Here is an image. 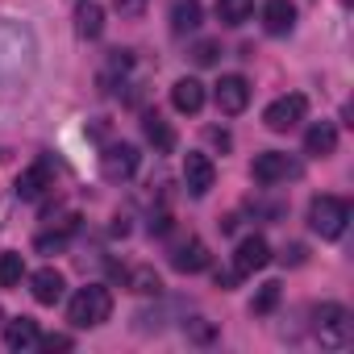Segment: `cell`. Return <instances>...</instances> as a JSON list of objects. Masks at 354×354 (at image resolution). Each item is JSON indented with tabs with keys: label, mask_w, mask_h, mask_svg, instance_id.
<instances>
[{
	"label": "cell",
	"mask_w": 354,
	"mask_h": 354,
	"mask_svg": "<svg viewBox=\"0 0 354 354\" xmlns=\"http://www.w3.org/2000/svg\"><path fill=\"white\" fill-rule=\"evenodd\" d=\"M34 55L38 50H34V38L26 26H13V21L0 26V96H13L30 80Z\"/></svg>",
	"instance_id": "cell-1"
},
{
	"label": "cell",
	"mask_w": 354,
	"mask_h": 354,
	"mask_svg": "<svg viewBox=\"0 0 354 354\" xmlns=\"http://www.w3.org/2000/svg\"><path fill=\"white\" fill-rule=\"evenodd\" d=\"M109 317H113V292H109L104 283L80 288V292L71 296V304H67V321H71L75 329H96V325H104Z\"/></svg>",
	"instance_id": "cell-2"
},
{
	"label": "cell",
	"mask_w": 354,
	"mask_h": 354,
	"mask_svg": "<svg viewBox=\"0 0 354 354\" xmlns=\"http://www.w3.org/2000/svg\"><path fill=\"white\" fill-rule=\"evenodd\" d=\"M313 337L325 346V350H346L354 342V321L342 304H321L313 313Z\"/></svg>",
	"instance_id": "cell-3"
},
{
	"label": "cell",
	"mask_w": 354,
	"mask_h": 354,
	"mask_svg": "<svg viewBox=\"0 0 354 354\" xmlns=\"http://www.w3.org/2000/svg\"><path fill=\"white\" fill-rule=\"evenodd\" d=\"M346 221H350V205H346L342 196H317V201L308 205V230L321 234L325 242L342 238V234H346Z\"/></svg>",
	"instance_id": "cell-4"
},
{
	"label": "cell",
	"mask_w": 354,
	"mask_h": 354,
	"mask_svg": "<svg viewBox=\"0 0 354 354\" xmlns=\"http://www.w3.org/2000/svg\"><path fill=\"white\" fill-rule=\"evenodd\" d=\"M250 175H254V184L263 188H275V184H288V180H300L304 175V162L283 154V150H263L254 162H250Z\"/></svg>",
	"instance_id": "cell-5"
},
{
	"label": "cell",
	"mask_w": 354,
	"mask_h": 354,
	"mask_svg": "<svg viewBox=\"0 0 354 354\" xmlns=\"http://www.w3.org/2000/svg\"><path fill=\"white\" fill-rule=\"evenodd\" d=\"M304 113H308V100H304L300 92H288V96H279V100L267 104L263 121H267L271 133H288V129H296V125L304 121Z\"/></svg>",
	"instance_id": "cell-6"
},
{
	"label": "cell",
	"mask_w": 354,
	"mask_h": 354,
	"mask_svg": "<svg viewBox=\"0 0 354 354\" xmlns=\"http://www.w3.org/2000/svg\"><path fill=\"white\" fill-rule=\"evenodd\" d=\"M138 162H142V154H138V146H129V142H113V146L100 154V171H104V180H113V184L133 180Z\"/></svg>",
	"instance_id": "cell-7"
},
{
	"label": "cell",
	"mask_w": 354,
	"mask_h": 354,
	"mask_svg": "<svg viewBox=\"0 0 354 354\" xmlns=\"http://www.w3.org/2000/svg\"><path fill=\"white\" fill-rule=\"evenodd\" d=\"M55 188V171H50V162L46 158H38L34 167H26L21 175H17V184H13V192H17V201H42L46 192Z\"/></svg>",
	"instance_id": "cell-8"
},
{
	"label": "cell",
	"mask_w": 354,
	"mask_h": 354,
	"mask_svg": "<svg viewBox=\"0 0 354 354\" xmlns=\"http://www.w3.org/2000/svg\"><path fill=\"white\" fill-rule=\"evenodd\" d=\"M184 184H188L192 196H209V192H213V184H217V167H213L209 154L192 150V154L184 158Z\"/></svg>",
	"instance_id": "cell-9"
},
{
	"label": "cell",
	"mask_w": 354,
	"mask_h": 354,
	"mask_svg": "<svg viewBox=\"0 0 354 354\" xmlns=\"http://www.w3.org/2000/svg\"><path fill=\"white\" fill-rule=\"evenodd\" d=\"M267 263H271V246H267V238L250 234V238H242V242H238V250H234V271H238V279H242V275L263 271Z\"/></svg>",
	"instance_id": "cell-10"
},
{
	"label": "cell",
	"mask_w": 354,
	"mask_h": 354,
	"mask_svg": "<svg viewBox=\"0 0 354 354\" xmlns=\"http://www.w3.org/2000/svg\"><path fill=\"white\" fill-rule=\"evenodd\" d=\"M213 96H217V109H221L225 117H238V113H246V104H250V84H246L242 75H221V84L213 88Z\"/></svg>",
	"instance_id": "cell-11"
},
{
	"label": "cell",
	"mask_w": 354,
	"mask_h": 354,
	"mask_svg": "<svg viewBox=\"0 0 354 354\" xmlns=\"http://www.w3.org/2000/svg\"><path fill=\"white\" fill-rule=\"evenodd\" d=\"M209 263H213V254H209V246L201 238H188V242H180L171 250V267L184 271V275H201V271H209Z\"/></svg>",
	"instance_id": "cell-12"
},
{
	"label": "cell",
	"mask_w": 354,
	"mask_h": 354,
	"mask_svg": "<svg viewBox=\"0 0 354 354\" xmlns=\"http://www.w3.org/2000/svg\"><path fill=\"white\" fill-rule=\"evenodd\" d=\"M171 104H175V113H184V117H192V113H201L205 109V84L201 80H175V88H171Z\"/></svg>",
	"instance_id": "cell-13"
},
{
	"label": "cell",
	"mask_w": 354,
	"mask_h": 354,
	"mask_svg": "<svg viewBox=\"0 0 354 354\" xmlns=\"http://www.w3.org/2000/svg\"><path fill=\"white\" fill-rule=\"evenodd\" d=\"M129 67H133V55L129 50H113L104 71H100V88L104 92H117V88H133L129 84Z\"/></svg>",
	"instance_id": "cell-14"
},
{
	"label": "cell",
	"mask_w": 354,
	"mask_h": 354,
	"mask_svg": "<svg viewBox=\"0 0 354 354\" xmlns=\"http://www.w3.org/2000/svg\"><path fill=\"white\" fill-rule=\"evenodd\" d=\"M337 150V125L333 121H317V125H308V133H304V154H313V158H329Z\"/></svg>",
	"instance_id": "cell-15"
},
{
	"label": "cell",
	"mask_w": 354,
	"mask_h": 354,
	"mask_svg": "<svg viewBox=\"0 0 354 354\" xmlns=\"http://www.w3.org/2000/svg\"><path fill=\"white\" fill-rule=\"evenodd\" d=\"M63 275L55 271V267H42V271H34L30 275V292H34V300L38 304H59L63 300Z\"/></svg>",
	"instance_id": "cell-16"
},
{
	"label": "cell",
	"mask_w": 354,
	"mask_h": 354,
	"mask_svg": "<svg viewBox=\"0 0 354 354\" xmlns=\"http://www.w3.org/2000/svg\"><path fill=\"white\" fill-rule=\"evenodd\" d=\"M296 26V5L292 0H267L263 5V30L267 34H292Z\"/></svg>",
	"instance_id": "cell-17"
},
{
	"label": "cell",
	"mask_w": 354,
	"mask_h": 354,
	"mask_svg": "<svg viewBox=\"0 0 354 354\" xmlns=\"http://www.w3.org/2000/svg\"><path fill=\"white\" fill-rule=\"evenodd\" d=\"M38 337H42V329H38V321H30V317H17V321L5 325V346H9V350H34Z\"/></svg>",
	"instance_id": "cell-18"
},
{
	"label": "cell",
	"mask_w": 354,
	"mask_h": 354,
	"mask_svg": "<svg viewBox=\"0 0 354 354\" xmlns=\"http://www.w3.org/2000/svg\"><path fill=\"white\" fill-rule=\"evenodd\" d=\"M201 26V0H171V34H192Z\"/></svg>",
	"instance_id": "cell-19"
},
{
	"label": "cell",
	"mask_w": 354,
	"mask_h": 354,
	"mask_svg": "<svg viewBox=\"0 0 354 354\" xmlns=\"http://www.w3.org/2000/svg\"><path fill=\"white\" fill-rule=\"evenodd\" d=\"M142 129H146V142H150L158 154H171V150H175V129H171L158 113H146V117H142Z\"/></svg>",
	"instance_id": "cell-20"
},
{
	"label": "cell",
	"mask_w": 354,
	"mask_h": 354,
	"mask_svg": "<svg viewBox=\"0 0 354 354\" xmlns=\"http://www.w3.org/2000/svg\"><path fill=\"white\" fill-rule=\"evenodd\" d=\"M75 34L80 38H100L104 34V9L96 5V0H84V5L75 9Z\"/></svg>",
	"instance_id": "cell-21"
},
{
	"label": "cell",
	"mask_w": 354,
	"mask_h": 354,
	"mask_svg": "<svg viewBox=\"0 0 354 354\" xmlns=\"http://www.w3.org/2000/svg\"><path fill=\"white\" fill-rule=\"evenodd\" d=\"M75 230H80V217H75V213H67V217H59V230H55V234H38V242H34V246H38L42 254H55V250H63V246H67V238H71Z\"/></svg>",
	"instance_id": "cell-22"
},
{
	"label": "cell",
	"mask_w": 354,
	"mask_h": 354,
	"mask_svg": "<svg viewBox=\"0 0 354 354\" xmlns=\"http://www.w3.org/2000/svg\"><path fill=\"white\" fill-rule=\"evenodd\" d=\"M125 288L138 292V296H158L162 292V279H158L154 267H133V271H125Z\"/></svg>",
	"instance_id": "cell-23"
},
{
	"label": "cell",
	"mask_w": 354,
	"mask_h": 354,
	"mask_svg": "<svg viewBox=\"0 0 354 354\" xmlns=\"http://www.w3.org/2000/svg\"><path fill=\"white\" fill-rule=\"evenodd\" d=\"M250 13H254V0H217L221 26H242V21H250Z\"/></svg>",
	"instance_id": "cell-24"
},
{
	"label": "cell",
	"mask_w": 354,
	"mask_h": 354,
	"mask_svg": "<svg viewBox=\"0 0 354 354\" xmlns=\"http://www.w3.org/2000/svg\"><path fill=\"white\" fill-rule=\"evenodd\" d=\"M21 279H26V259L5 250V254H0V288H17Z\"/></svg>",
	"instance_id": "cell-25"
},
{
	"label": "cell",
	"mask_w": 354,
	"mask_h": 354,
	"mask_svg": "<svg viewBox=\"0 0 354 354\" xmlns=\"http://www.w3.org/2000/svg\"><path fill=\"white\" fill-rule=\"evenodd\" d=\"M279 296H283V283H275V279H271V283H263V288H259V296H254V304H250V313H254V317H267V313L279 304Z\"/></svg>",
	"instance_id": "cell-26"
},
{
	"label": "cell",
	"mask_w": 354,
	"mask_h": 354,
	"mask_svg": "<svg viewBox=\"0 0 354 354\" xmlns=\"http://www.w3.org/2000/svg\"><path fill=\"white\" fill-rule=\"evenodd\" d=\"M217 55H221V46H217V42H196V50H192V59H196L201 67H213V63H217Z\"/></svg>",
	"instance_id": "cell-27"
},
{
	"label": "cell",
	"mask_w": 354,
	"mask_h": 354,
	"mask_svg": "<svg viewBox=\"0 0 354 354\" xmlns=\"http://www.w3.org/2000/svg\"><path fill=\"white\" fill-rule=\"evenodd\" d=\"M184 333H188L192 342H213V337H217V329H213V325H205L201 317H196V321H188V325H184Z\"/></svg>",
	"instance_id": "cell-28"
},
{
	"label": "cell",
	"mask_w": 354,
	"mask_h": 354,
	"mask_svg": "<svg viewBox=\"0 0 354 354\" xmlns=\"http://www.w3.org/2000/svg\"><path fill=\"white\" fill-rule=\"evenodd\" d=\"M121 17H142L146 13V0H113Z\"/></svg>",
	"instance_id": "cell-29"
},
{
	"label": "cell",
	"mask_w": 354,
	"mask_h": 354,
	"mask_svg": "<svg viewBox=\"0 0 354 354\" xmlns=\"http://www.w3.org/2000/svg\"><path fill=\"white\" fill-rule=\"evenodd\" d=\"M38 346L55 354V350H71V337L67 333H50V337H38Z\"/></svg>",
	"instance_id": "cell-30"
},
{
	"label": "cell",
	"mask_w": 354,
	"mask_h": 354,
	"mask_svg": "<svg viewBox=\"0 0 354 354\" xmlns=\"http://www.w3.org/2000/svg\"><path fill=\"white\" fill-rule=\"evenodd\" d=\"M283 263H292V267H296V263H304V246H292V250H283Z\"/></svg>",
	"instance_id": "cell-31"
},
{
	"label": "cell",
	"mask_w": 354,
	"mask_h": 354,
	"mask_svg": "<svg viewBox=\"0 0 354 354\" xmlns=\"http://www.w3.org/2000/svg\"><path fill=\"white\" fill-rule=\"evenodd\" d=\"M209 138H213L217 146H230V133H225V129H209Z\"/></svg>",
	"instance_id": "cell-32"
},
{
	"label": "cell",
	"mask_w": 354,
	"mask_h": 354,
	"mask_svg": "<svg viewBox=\"0 0 354 354\" xmlns=\"http://www.w3.org/2000/svg\"><path fill=\"white\" fill-rule=\"evenodd\" d=\"M5 217H9V205H5V201H0V225H5Z\"/></svg>",
	"instance_id": "cell-33"
},
{
	"label": "cell",
	"mask_w": 354,
	"mask_h": 354,
	"mask_svg": "<svg viewBox=\"0 0 354 354\" xmlns=\"http://www.w3.org/2000/svg\"><path fill=\"white\" fill-rule=\"evenodd\" d=\"M0 321H5V308H0Z\"/></svg>",
	"instance_id": "cell-34"
}]
</instances>
